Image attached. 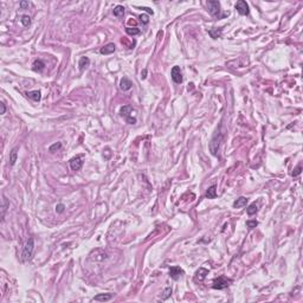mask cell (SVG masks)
Returning a JSON list of instances; mask_svg holds the SVG:
<instances>
[{
  "instance_id": "19",
  "label": "cell",
  "mask_w": 303,
  "mask_h": 303,
  "mask_svg": "<svg viewBox=\"0 0 303 303\" xmlns=\"http://www.w3.org/2000/svg\"><path fill=\"white\" fill-rule=\"evenodd\" d=\"M17 159H18V148L16 147V148H13L12 150H11V153H10V165H11V166H14V163H16Z\"/></svg>"
},
{
  "instance_id": "22",
  "label": "cell",
  "mask_w": 303,
  "mask_h": 303,
  "mask_svg": "<svg viewBox=\"0 0 303 303\" xmlns=\"http://www.w3.org/2000/svg\"><path fill=\"white\" fill-rule=\"evenodd\" d=\"M114 16L115 17H121V16H123L125 14V7L121 6V5H117V6L114 8Z\"/></svg>"
},
{
  "instance_id": "6",
  "label": "cell",
  "mask_w": 303,
  "mask_h": 303,
  "mask_svg": "<svg viewBox=\"0 0 303 303\" xmlns=\"http://www.w3.org/2000/svg\"><path fill=\"white\" fill-rule=\"evenodd\" d=\"M234 7H236V10H237L238 13H239L240 16H248V14L250 13L249 5H248V2L244 1V0H239V1H237L236 5H234Z\"/></svg>"
},
{
  "instance_id": "33",
  "label": "cell",
  "mask_w": 303,
  "mask_h": 303,
  "mask_svg": "<svg viewBox=\"0 0 303 303\" xmlns=\"http://www.w3.org/2000/svg\"><path fill=\"white\" fill-rule=\"evenodd\" d=\"M0 107H1V111H0V114H5V111H6L5 103H4V102H1V103H0Z\"/></svg>"
},
{
  "instance_id": "7",
  "label": "cell",
  "mask_w": 303,
  "mask_h": 303,
  "mask_svg": "<svg viewBox=\"0 0 303 303\" xmlns=\"http://www.w3.org/2000/svg\"><path fill=\"white\" fill-rule=\"evenodd\" d=\"M171 76L174 83L180 84L182 82V72L180 70V66H173L172 71H171Z\"/></svg>"
},
{
  "instance_id": "26",
  "label": "cell",
  "mask_w": 303,
  "mask_h": 303,
  "mask_svg": "<svg viewBox=\"0 0 303 303\" xmlns=\"http://www.w3.org/2000/svg\"><path fill=\"white\" fill-rule=\"evenodd\" d=\"M62 148V143L60 142H56L54 143V144H51L50 146V148H49V152H51V153H54L56 150H58V149Z\"/></svg>"
},
{
  "instance_id": "35",
  "label": "cell",
  "mask_w": 303,
  "mask_h": 303,
  "mask_svg": "<svg viewBox=\"0 0 303 303\" xmlns=\"http://www.w3.org/2000/svg\"><path fill=\"white\" fill-rule=\"evenodd\" d=\"M142 10H144V11H147V12H148L149 14H154V12H153V10H150V8H148V7H143Z\"/></svg>"
},
{
  "instance_id": "29",
  "label": "cell",
  "mask_w": 303,
  "mask_h": 303,
  "mask_svg": "<svg viewBox=\"0 0 303 303\" xmlns=\"http://www.w3.org/2000/svg\"><path fill=\"white\" fill-rule=\"evenodd\" d=\"M257 225H258V221H256V220H248L246 221V226L250 227V229H253Z\"/></svg>"
},
{
  "instance_id": "24",
  "label": "cell",
  "mask_w": 303,
  "mask_h": 303,
  "mask_svg": "<svg viewBox=\"0 0 303 303\" xmlns=\"http://www.w3.org/2000/svg\"><path fill=\"white\" fill-rule=\"evenodd\" d=\"M248 214L249 215H253V214H256L257 212H258V206H257V204L256 202H253V204H251L249 207H248Z\"/></svg>"
},
{
  "instance_id": "5",
  "label": "cell",
  "mask_w": 303,
  "mask_h": 303,
  "mask_svg": "<svg viewBox=\"0 0 303 303\" xmlns=\"http://www.w3.org/2000/svg\"><path fill=\"white\" fill-rule=\"evenodd\" d=\"M231 279L226 278L225 276H219L218 278H214L213 283H212V288L213 289H218V290H223L227 288L229 285L231 284Z\"/></svg>"
},
{
  "instance_id": "31",
  "label": "cell",
  "mask_w": 303,
  "mask_h": 303,
  "mask_svg": "<svg viewBox=\"0 0 303 303\" xmlns=\"http://www.w3.org/2000/svg\"><path fill=\"white\" fill-rule=\"evenodd\" d=\"M301 171H302V166L300 165V166H297L296 168L294 169V172H292V175H294V177H297V175H298V174L301 173Z\"/></svg>"
},
{
  "instance_id": "2",
  "label": "cell",
  "mask_w": 303,
  "mask_h": 303,
  "mask_svg": "<svg viewBox=\"0 0 303 303\" xmlns=\"http://www.w3.org/2000/svg\"><path fill=\"white\" fill-rule=\"evenodd\" d=\"M135 114H136V110L131 107V106H128V104L121 107V109H120V115L129 125H135L136 123V116H135Z\"/></svg>"
},
{
  "instance_id": "13",
  "label": "cell",
  "mask_w": 303,
  "mask_h": 303,
  "mask_svg": "<svg viewBox=\"0 0 303 303\" xmlns=\"http://www.w3.org/2000/svg\"><path fill=\"white\" fill-rule=\"evenodd\" d=\"M208 35L211 36V38H213V39H218L223 35V30L220 27H218V29L217 27H212V29L208 30Z\"/></svg>"
},
{
  "instance_id": "23",
  "label": "cell",
  "mask_w": 303,
  "mask_h": 303,
  "mask_svg": "<svg viewBox=\"0 0 303 303\" xmlns=\"http://www.w3.org/2000/svg\"><path fill=\"white\" fill-rule=\"evenodd\" d=\"M125 32H127V35H129V36H139V35L141 33V31L139 30L137 27H127V29H125Z\"/></svg>"
},
{
  "instance_id": "27",
  "label": "cell",
  "mask_w": 303,
  "mask_h": 303,
  "mask_svg": "<svg viewBox=\"0 0 303 303\" xmlns=\"http://www.w3.org/2000/svg\"><path fill=\"white\" fill-rule=\"evenodd\" d=\"M163 294H165V295H163V296L161 297V300H162V301H165V300H167L168 297H169V296H171V295H172V288H167L166 290H165V292H163Z\"/></svg>"
},
{
  "instance_id": "34",
  "label": "cell",
  "mask_w": 303,
  "mask_h": 303,
  "mask_svg": "<svg viewBox=\"0 0 303 303\" xmlns=\"http://www.w3.org/2000/svg\"><path fill=\"white\" fill-rule=\"evenodd\" d=\"M146 75H147V70H146V69H143V71L141 72V78H143V79H144V78L147 77Z\"/></svg>"
},
{
  "instance_id": "16",
  "label": "cell",
  "mask_w": 303,
  "mask_h": 303,
  "mask_svg": "<svg viewBox=\"0 0 303 303\" xmlns=\"http://www.w3.org/2000/svg\"><path fill=\"white\" fill-rule=\"evenodd\" d=\"M246 202H248V199L245 196H240V198H238L237 200L233 202V207L234 208L244 207V206H246Z\"/></svg>"
},
{
  "instance_id": "18",
  "label": "cell",
  "mask_w": 303,
  "mask_h": 303,
  "mask_svg": "<svg viewBox=\"0 0 303 303\" xmlns=\"http://www.w3.org/2000/svg\"><path fill=\"white\" fill-rule=\"evenodd\" d=\"M113 298V295L111 294H98L94 297L95 301H101V302H106V301H109Z\"/></svg>"
},
{
  "instance_id": "1",
  "label": "cell",
  "mask_w": 303,
  "mask_h": 303,
  "mask_svg": "<svg viewBox=\"0 0 303 303\" xmlns=\"http://www.w3.org/2000/svg\"><path fill=\"white\" fill-rule=\"evenodd\" d=\"M207 8H208V12L211 13V16L214 17L215 19H223L230 14L229 12H221L220 2L219 1H217V0H211V1H208Z\"/></svg>"
},
{
  "instance_id": "17",
  "label": "cell",
  "mask_w": 303,
  "mask_h": 303,
  "mask_svg": "<svg viewBox=\"0 0 303 303\" xmlns=\"http://www.w3.org/2000/svg\"><path fill=\"white\" fill-rule=\"evenodd\" d=\"M217 196V186L212 185L211 187H208V190L206 191V198L208 199H214Z\"/></svg>"
},
{
  "instance_id": "3",
  "label": "cell",
  "mask_w": 303,
  "mask_h": 303,
  "mask_svg": "<svg viewBox=\"0 0 303 303\" xmlns=\"http://www.w3.org/2000/svg\"><path fill=\"white\" fill-rule=\"evenodd\" d=\"M33 249H35V239L31 237L29 238V240L26 242L24 246V250H23V253H21V261L23 262H27L32 257V253H33Z\"/></svg>"
},
{
  "instance_id": "9",
  "label": "cell",
  "mask_w": 303,
  "mask_h": 303,
  "mask_svg": "<svg viewBox=\"0 0 303 303\" xmlns=\"http://www.w3.org/2000/svg\"><path fill=\"white\" fill-rule=\"evenodd\" d=\"M184 275V270L181 269L180 267H169V276L171 278H173L174 281L180 278V276Z\"/></svg>"
},
{
  "instance_id": "10",
  "label": "cell",
  "mask_w": 303,
  "mask_h": 303,
  "mask_svg": "<svg viewBox=\"0 0 303 303\" xmlns=\"http://www.w3.org/2000/svg\"><path fill=\"white\" fill-rule=\"evenodd\" d=\"M208 275V270L205 267H199L196 270V275H194V281L196 282H202L204 279L206 278V276Z\"/></svg>"
},
{
  "instance_id": "14",
  "label": "cell",
  "mask_w": 303,
  "mask_h": 303,
  "mask_svg": "<svg viewBox=\"0 0 303 303\" xmlns=\"http://www.w3.org/2000/svg\"><path fill=\"white\" fill-rule=\"evenodd\" d=\"M26 96H27L29 98H31V100H33L35 102L40 101V98H42V94H40V91H39V90L29 91V92H26Z\"/></svg>"
},
{
  "instance_id": "11",
  "label": "cell",
  "mask_w": 303,
  "mask_h": 303,
  "mask_svg": "<svg viewBox=\"0 0 303 303\" xmlns=\"http://www.w3.org/2000/svg\"><path fill=\"white\" fill-rule=\"evenodd\" d=\"M131 87H133V83L128 77H123L121 79V82H120V89L121 90L127 91V90H130Z\"/></svg>"
},
{
  "instance_id": "25",
  "label": "cell",
  "mask_w": 303,
  "mask_h": 303,
  "mask_svg": "<svg viewBox=\"0 0 303 303\" xmlns=\"http://www.w3.org/2000/svg\"><path fill=\"white\" fill-rule=\"evenodd\" d=\"M20 21H21V24L24 25L25 27H29L31 25V18L29 16H23L21 19H20Z\"/></svg>"
},
{
  "instance_id": "21",
  "label": "cell",
  "mask_w": 303,
  "mask_h": 303,
  "mask_svg": "<svg viewBox=\"0 0 303 303\" xmlns=\"http://www.w3.org/2000/svg\"><path fill=\"white\" fill-rule=\"evenodd\" d=\"M10 205V202L7 201V199L5 196H2V206H1V220H4L5 218V213H6V210Z\"/></svg>"
},
{
  "instance_id": "12",
  "label": "cell",
  "mask_w": 303,
  "mask_h": 303,
  "mask_svg": "<svg viewBox=\"0 0 303 303\" xmlns=\"http://www.w3.org/2000/svg\"><path fill=\"white\" fill-rule=\"evenodd\" d=\"M115 50H116L115 44L114 43H109V44H107L106 46H103L100 50V52H101V54H111L115 52Z\"/></svg>"
},
{
  "instance_id": "20",
  "label": "cell",
  "mask_w": 303,
  "mask_h": 303,
  "mask_svg": "<svg viewBox=\"0 0 303 303\" xmlns=\"http://www.w3.org/2000/svg\"><path fill=\"white\" fill-rule=\"evenodd\" d=\"M32 66H33V70H35V71L40 72V71H43V69L45 68V63H44L42 59H37L33 62V65Z\"/></svg>"
},
{
  "instance_id": "4",
  "label": "cell",
  "mask_w": 303,
  "mask_h": 303,
  "mask_svg": "<svg viewBox=\"0 0 303 303\" xmlns=\"http://www.w3.org/2000/svg\"><path fill=\"white\" fill-rule=\"evenodd\" d=\"M221 140H223V134L219 133V131H217L215 135L212 137L210 144H208V148H210V152H211L212 155H218V150H219V146Z\"/></svg>"
},
{
  "instance_id": "30",
  "label": "cell",
  "mask_w": 303,
  "mask_h": 303,
  "mask_svg": "<svg viewBox=\"0 0 303 303\" xmlns=\"http://www.w3.org/2000/svg\"><path fill=\"white\" fill-rule=\"evenodd\" d=\"M140 21H141L142 24H148L149 23L148 16H147V14H141V16H140Z\"/></svg>"
},
{
  "instance_id": "28",
  "label": "cell",
  "mask_w": 303,
  "mask_h": 303,
  "mask_svg": "<svg viewBox=\"0 0 303 303\" xmlns=\"http://www.w3.org/2000/svg\"><path fill=\"white\" fill-rule=\"evenodd\" d=\"M64 210H65V205H64V204H58V205H56V212H57V213H63Z\"/></svg>"
},
{
  "instance_id": "32",
  "label": "cell",
  "mask_w": 303,
  "mask_h": 303,
  "mask_svg": "<svg viewBox=\"0 0 303 303\" xmlns=\"http://www.w3.org/2000/svg\"><path fill=\"white\" fill-rule=\"evenodd\" d=\"M29 6H30V2H29V1H21V2H20V7H21L23 10Z\"/></svg>"
},
{
  "instance_id": "15",
  "label": "cell",
  "mask_w": 303,
  "mask_h": 303,
  "mask_svg": "<svg viewBox=\"0 0 303 303\" xmlns=\"http://www.w3.org/2000/svg\"><path fill=\"white\" fill-rule=\"evenodd\" d=\"M90 64V59L88 57H81V59L78 62V66H79V70L83 71L84 69H87Z\"/></svg>"
},
{
  "instance_id": "8",
  "label": "cell",
  "mask_w": 303,
  "mask_h": 303,
  "mask_svg": "<svg viewBox=\"0 0 303 303\" xmlns=\"http://www.w3.org/2000/svg\"><path fill=\"white\" fill-rule=\"evenodd\" d=\"M83 163L84 161L82 159V155H77L70 160V167H71L72 171H79L83 166Z\"/></svg>"
}]
</instances>
